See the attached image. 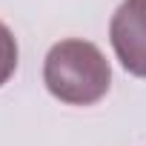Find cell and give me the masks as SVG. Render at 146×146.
Segmentation results:
<instances>
[{
  "label": "cell",
  "mask_w": 146,
  "mask_h": 146,
  "mask_svg": "<svg viewBox=\"0 0 146 146\" xmlns=\"http://www.w3.org/2000/svg\"><path fill=\"white\" fill-rule=\"evenodd\" d=\"M112 17L146 35V0H123Z\"/></svg>",
  "instance_id": "3"
},
{
  "label": "cell",
  "mask_w": 146,
  "mask_h": 146,
  "mask_svg": "<svg viewBox=\"0 0 146 146\" xmlns=\"http://www.w3.org/2000/svg\"><path fill=\"white\" fill-rule=\"evenodd\" d=\"M43 83L60 103L92 106L106 98L112 86V66L95 43L66 37L54 43L43 60Z\"/></svg>",
  "instance_id": "1"
},
{
  "label": "cell",
  "mask_w": 146,
  "mask_h": 146,
  "mask_svg": "<svg viewBox=\"0 0 146 146\" xmlns=\"http://www.w3.org/2000/svg\"><path fill=\"white\" fill-rule=\"evenodd\" d=\"M17 60H20L17 40H15L12 29L0 20V86L12 80V75L17 72Z\"/></svg>",
  "instance_id": "2"
}]
</instances>
